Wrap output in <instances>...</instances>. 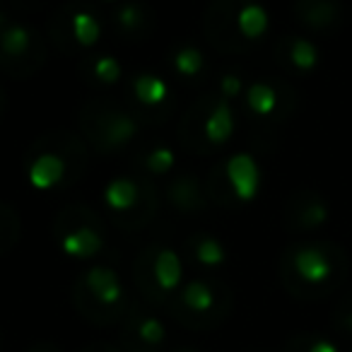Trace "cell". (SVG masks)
<instances>
[{"instance_id": "6da1fadb", "label": "cell", "mask_w": 352, "mask_h": 352, "mask_svg": "<svg viewBox=\"0 0 352 352\" xmlns=\"http://www.w3.org/2000/svg\"><path fill=\"white\" fill-rule=\"evenodd\" d=\"M278 273L292 297L323 299L345 283L350 258L333 241H302L283 251Z\"/></svg>"}, {"instance_id": "7a4b0ae2", "label": "cell", "mask_w": 352, "mask_h": 352, "mask_svg": "<svg viewBox=\"0 0 352 352\" xmlns=\"http://www.w3.org/2000/svg\"><path fill=\"white\" fill-rule=\"evenodd\" d=\"M265 30L268 15L256 0H212L203 17L206 39L222 54L249 51Z\"/></svg>"}, {"instance_id": "3957f363", "label": "cell", "mask_w": 352, "mask_h": 352, "mask_svg": "<svg viewBox=\"0 0 352 352\" xmlns=\"http://www.w3.org/2000/svg\"><path fill=\"white\" fill-rule=\"evenodd\" d=\"M87 166V147L73 133L56 131L39 138L27 155L30 182L41 191L60 188L80 179Z\"/></svg>"}, {"instance_id": "277c9868", "label": "cell", "mask_w": 352, "mask_h": 352, "mask_svg": "<svg viewBox=\"0 0 352 352\" xmlns=\"http://www.w3.org/2000/svg\"><path fill=\"white\" fill-rule=\"evenodd\" d=\"M234 294L220 278H196L179 287L164 309L179 326L191 331H210L230 318Z\"/></svg>"}, {"instance_id": "5b68a950", "label": "cell", "mask_w": 352, "mask_h": 352, "mask_svg": "<svg viewBox=\"0 0 352 352\" xmlns=\"http://www.w3.org/2000/svg\"><path fill=\"white\" fill-rule=\"evenodd\" d=\"M73 304L85 321L104 328L123 321L131 309V297L111 268L94 265L75 280Z\"/></svg>"}, {"instance_id": "8992f818", "label": "cell", "mask_w": 352, "mask_h": 352, "mask_svg": "<svg viewBox=\"0 0 352 352\" xmlns=\"http://www.w3.org/2000/svg\"><path fill=\"white\" fill-rule=\"evenodd\" d=\"M232 128H234V116H232L230 102L217 92L203 94L182 116L179 142L196 155H206L230 140Z\"/></svg>"}, {"instance_id": "52a82bcc", "label": "cell", "mask_w": 352, "mask_h": 352, "mask_svg": "<svg viewBox=\"0 0 352 352\" xmlns=\"http://www.w3.org/2000/svg\"><path fill=\"white\" fill-rule=\"evenodd\" d=\"M78 126L89 145L102 155H111L128 145L138 133V118L131 109L118 107L111 99H92L78 113Z\"/></svg>"}, {"instance_id": "ba28073f", "label": "cell", "mask_w": 352, "mask_h": 352, "mask_svg": "<svg viewBox=\"0 0 352 352\" xmlns=\"http://www.w3.org/2000/svg\"><path fill=\"white\" fill-rule=\"evenodd\" d=\"M184 265L182 258L164 246H145L135 256L133 263V280L138 292L152 307L166 309L174 294L182 287Z\"/></svg>"}, {"instance_id": "9c48e42d", "label": "cell", "mask_w": 352, "mask_h": 352, "mask_svg": "<svg viewBox=\"0 0 352 352\" xmlns=\"http://www.w3.org/2000/svg\"><path fill=\"white\" fill-rule=\"evenodd\" d=\"M54 236L58 246L73 258H92L104 249L107 227L97 212L85 206H68L54 222Z\"/></svg>"}, {"instance_id": "30bf717a", "label": "cell", "mask_w": 352, "mask_h": 352, "mask_svg": "<svg viewBox=\"0 0 352 352\" xmlns=\"http://www.w3.org/2000/svg\"><path fill=\"white\" fill-rule=\"evenodd\" d=\"M107 206L113 217V225L121 230H142L155 215V186L147 179L121 176L109 184Z\"/></svg>"}, {"instance_id": "8fae6325", "label": "cell", "mask_w": 352, "mask_h": 352, "mask_svg": "<svg viewBox=\"0 0 352 352\" xmlns=\"http://www.w3.org/2000/svg\"><path fill=\"white\" fill-rule=\"evenodd\" d=\"M46 46L41 34L30 25H8L0 32V70L12 78H30L41 70Z\"/></svg>"}, {"instance_id": "7c38bea8", "label": "cell", "mask_w": 352, "mask_h": 352, "mask_svg": "<svg viewBox=\"0 0 352 352\" xmlns=\"http://www.w3.org/2000/svg\"><path fill=\"white\" fill-rule=\"evenodd\" d=\"M49 30L56 46L68 56H75L94 46L99 41V34H102L97 15H94L92 8L85 6L82 0L63 3L56 10V15L51 17Z\"/></svg>"}, {"instance_id": "4fadbf2b", "label": "cell", "mask_w": 352, "mask_h": 352, "mask_svg": "<svg viewBox=\"0 0 352 352\" xmlns=\"http://www.w3.org/2000/svg\"><path fill=\"white\" fill-rule=\"evenodd\" d=\"M123 352H169V333L160 316L140 302H131L121 321Z\"/></svg>"}, {"instance_id": "5bb4252c", "label": "cell", "mask_w": 352, "mask_h": 352, "mask_svg": "<svg viewBox=\"0 0 352 352\" xmlns=\"http://www.w3.org/2000/svg\"><path fill=\"white\" fill-rule=\"evenodd\" d=\"M285 227L289 232H314L328 220V206L314 188H299L285 203Z\"/></svg>"}, {"instance_id": "9a60e30c", "label": "cell", "mask_w": 352, "mask_h": 352, "mask_svg": "<svg viewBox=\"0 0 352 352\" xmlns=\"http://www.w3.org/2000/svg\"><path fill=\"white\" fill-rule=\"evenodd\" d=\"M294 92L285 85L254 82L246 92V109L258 121H283L292 113Z\"/></svg>"}, {"instance_id": "2e32d148", "label": "cell", "mask_w": 352, "mask_h": 352, "mask_svg": "<svg viewBox=\"0 0 352 352\" xmlns=\"http://www.w3.org/2000/svg\"><path fill=\"white\" fill-rule=\"evenodd\" d=\"M131 92H133V102H135V111L133 116L142 118L145 116L147 121H152L155 113H160V118L166 116L171 107V94H169V85L164 82L157 75H147L140 73L131 80Z\"/></svg>"}, {"instance_id": "e0dca14e", "label": "cell", "mask_w": 352, "mask_h": 352, "mask_svg": "<svg viewBox=\"0 0 352 352\" xmlns=\"http://www.w3.org/2000/svg\"><path fill=\"white\" fill-rule=\"evenodd\" d=\"M294 15L307 30L333 34L345 22V8L340 0H294Z\"/></svg>"}, {"instance_id": "ac0fdd59", "label": "cell", "mask_w": 352, "mask_h": 352, "mask_svg": "<svg viewBox=\"0 0 352 352\" xmlns=\"http://www.w3.org/2000/svg\"><path fill=\"white\" fill-rule=\"evenodd\" d=\"M111 25L121 39L142 41L155 30V15H152L150 8L145 3H140V0H128V3H121L116 8V12L111 17Z\"/></svg>"}, {"instance_id": "d6986e66", "label": "cell", "mask_w": 352, "mask_h": 352, "mask_svg": "<svg viewBox=\"0 0 352 352\" xmlns=\"http://www.w3.org/2000/svg\"><path fill=\"white\" fill-rule=\"evenodd\" d=\"M275 60L289 73L307 75L316 68L318 49L304 36H283L275 46Z\"/></svg>"}, {"instance_id": "ffe728a7", "label": "cell", "mask_w": 352, "mask_h": 352, "mask_svg": "<svg viewBox=\"0 0 352 352\" xmlns=\"http://www.w3.org/2000/svg\"><path fill=\"white\" fill-rule=\"evenodd\" d=\"M184 256H186L188 263H193L201 270H212L227 263L225 244L217 236L203 234V232H198V234L188 236L184 241Z\"/></svg>"}, {"instance_id": "44dd1931", "label": "cell", "mask_w": 352, "mask_h": 352, "mask_svg": "<svg viewBox=\"0 0 352 352\" xmlns=\"http://www.w3.org/2000/svg\"><path fill=\"white\" fill-rule=\"evenodd\" d=\"M222 169H225L227 186H230V193H232V198H234V203L254 198L256 188H258V169H256L251 157L236 155V157H232Z\"/></svg>"}, {"instance_id": "7402d4cb", "label": "cell", "mask_w": 352, "mask_h": 352, "mask_svg": "<svg viewBox=\"0 0 352 352\" xmlns=\"http://www.w3.org/2000/svg\"><path fill=\"white\" fill-rule=\"evenodd\" d=\"M166 198H169V203H174L176 210L186 212V215L201 212L208 203L201 182L193 174H176L166 186Z\"/></svg>"}, {"instance_id": "603a6c76", "label": "cell", "mask_w": 352, "mask_h": 352, "mask_svg": "<svg viewBox=\"0 0 352 352\" xmlns=\"http://www.w3.org/2000/svg\"><path fill=\"white\" fill-rule=\"evenodd\" d=\"M80 75L92 85H113L121 78V63L113 56H85L80 60Z\"/></svg>"}, {"instance_id": "cb8c5ba5", "label": "cell", "mask_w": 352, "mask_h": 352, "mask_svg": "<svg viewBox=\"0 0 352 352\" xmlns=\"http://www.w3.org/2000/svg\"><path fill=\"white\" fill-rule=\"evenodd\" d=\"M169 63L174 73L184 80H198L208 70L206 56L196 49V46H179L174 54L169 56Z\"/></svg>"}, {"instance_id": "d4e9b609", "label": "cell", "mask_w": 352, "mask_h": 352, "mask_svg": "<svg viewBox=\"0 0 352 352\" xmlns=\"http://www.w3.org/2000/svg\"><path fill=\"white\" fill-rule=\"evenodd\" d=\"M20 239V217L10 206L0 203V256L8 254Z\"/></svg>"}, {"instance_id": "484cf974", "label": "cell", "mask_w": 352, "mask_h": 352, "mask_svg": "<svg viewBox=\"0 0 352 352\" xmlns=\"http://www.w3.org/2000/svg\"><path fill=\"white\" fill-rule=\"evenodd\" d=\"M283 352H338L328 338L318 333H297L283 345Z\"/></svg>"}, {"instance_id": "4316f807", "label": "cell", "mask_w": 352, "mask_h": 352, "mask_svg": "<svg viewBox=\"0 0 352 352\" xmlns=\"http://www.w3.org/2000/svg\"><path fill=\"white\" fill-rule=\"evenodd\" d=\"M140 164L142 171H147V174H166L174 166V155L166 147H152L142 155Z\"/></svg>"}, {"instance_id": "83f0119b", "label": "cell", "mask_w": 352, "mask_h": 352, "mask_svg": "<svg viewBox=\"0 0 352 352\" xmlns=\"http://www.w3.org/2000/svg\"><path fill=\"white\" fill-rule=\"evenodd\" d=\"M331 323L340 336L345 338H352V294L342 297L340 302L336 304L333 309V316H331Z\"/></svg>"}, {"instance_id": "f1b7e54d", "label": "cell", "mask_w": 352, "mask_h": 352, "mask_svg": "<svg viewBox=\"0 0 352 352\" xmlns=\"http://www.w3.org/2000/svg\"><path fill=\"white\" fill-rule=\"evenodd\" d=\"M241 89H244V80H241V75H236V73L222 75L220 85H217V94L225 97L227 102H230L232 97H239Z\"/></svg>"}, {"instance_id": "f546056e", "label": "cell", "mask_w": 352, "mask_h": 352, "mask_svg": "<svg viewBox=\"0 0 352 352\" xmlns=\"http://www.w3.org/2000/svg\"><path fill=\"white\" fill-rule=\"evenodd\" d=\"M80 352H123L121 347H113L111 342H89Z\"/></svg>"}, {"instance_id": "4dcf8cb0", "label": "cell", "mask_w": 352, "mask_h": 352, "mask_svg": "<svg viewBox=\"0 0 352 352\" xmlns=\"http://www.w3.org/2000/svg\"><path fill=\"white\" fill-rule=\"evenodd\" d=\"M27 352H63V350H60L58 345H54V342L41 340V342H34V345H32Z\"/></svg>"}, {"instance_id": "1f68e13d", "label": "cell", "mask_w": 352, "mask_h": 352, "mask_svg": "<svg viewBox=\"0 0 352 352\" xmlns=\"http://www.w3.org/2000/svg\"><path fill=\"white\" fill-rule=\"evenodd\" d=\"M6 107H8V99H6V94H3V89H0V118L6 113Z\"/></svg>"}, {"instance_id": "d6a6232c", "label": "cell", "mask_w": 352, "mask_h": 352, "mask_svg": "<svg viewBox=\"0 0 352 352\" xmlns=\"http://www.w3.org/2000/svg\"><path fill=\"white\" fill-rule=\"evenodd\" d=\"M6 27H8V15L3 10H0V32L6 30Z\"/></svg>"}, {"instance_id": "836d02e7", "label": "cell", "mask_w": 352, "mask_h": 352, "mask_svg": "<svg viewBox=\"0 0 352 352\" xmlns=\"http://www.w3.org/2000/svg\"><path fill=\"white\" fill-rule=\"evenodd\" d=\"M174 352H201V350H196V347H179V350H174Z\"/></svg>"}, {"instance_id": "e575fe53", "label": "cell", "mask_w": 352, "mask_h": 352, "mask_svg": "<svg viewBox=\"0 0 352 352\" xmlns=\"http://www.w3.org/2000/svg\"><path fill=\"white\" fill-rule=\"evenodd\" d=\"M104 3H118V0H104Z\"/></svg>"}, {"instance_id": "d590c367", "label": "cell", "mask_w": 352, "mask_h": 352, "mask_svg": "<svg viewBox=\"0 0 352 352\" xmlns=\"http://www.w3.org/2000/svg\"><path fill=\"white\" fill-rule=\"evenodd\" d=\"M0 338H3V336H0Z\"/></svg>"}]
</instances>
